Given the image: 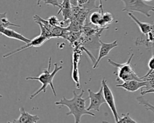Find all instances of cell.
I'll list each match as a JSON object with an SVG mask.
<instances>
[{"label": "cell", "instance_id": "e0dca14e", "mask_svg": "<svg viewBox=\"0 0 154 123\" xmlns=\"http://www.w3.org/2000/svg\"><path fill=\"white\" fill-rule=\"evenodd\" d=\"M102 13L101 11H94L92 13L90 16V22L91 24L96 26H99V23L102 19Z\"/></svg>", "mask_w": 154, "mask_h": 123}, {"label": "cell", "instance_id": "5b68a950", "mask_svg": "<svg viewBox=\"0 0 154 123\" xmlns=\"http://www.w3.org/2000/svg\"><path fill=\"white\" fill-rule=\"evenodd\" d=\"M88 98L90 100V104L87 107V110L89 111L94 110L99 112L101 105L106 103L103 95V86L101 85L100 89L97 92H94L90 89H88Z\"/></svg>", "mask_w": 154, "mask_h": 123}, {"label": "cell", "instance_id": "30bf717a", "mask_svg": "<svg viewBox=\"0 0 154 123\" xmlns=\"http://www.w3.org/2000/svg\"><path fill=\"white\" fill-rule=\"evenodd\" d=\"M149 82L147 80L139 81L137 80H130L123 82L122 84L116 85V86L118 88H122L125 90L129 92H135L142 88H147Z\"/></svg>", "mask_w": 154, "mask_h": 123}, {"label": "cell", "instance_id": "ba28073f", "mask_svg": "<svg viewBox=\"0 0 154 123\" xmlns=\"http://www.w3.org/2000/svg\"><path fill=\"white\" fill-rule=\"evenodd\" d=\"M81 56V51L79 48L76 47V50H74L72 56V78L74 81L77 89H80V80L79 74L78 71V64Z\"/></svg>", "mask_w": 154, "mask_h": 123}, {"label": "cell", "instance_id": "3957f363", "mask_svg": "<svg viewBox=\"0 0 154 123\" xmlns=\"http://www.w3.org/2000/svg\"><path fill=\"white\" fill-rule=\"evenodd\" d=\"M134 54L132 53L129 56V59L126 62L124 63H117L116 62L110 59H108V62L113 67H115L117 68V79L116 81H128L130 80H137L139 81L146 80L142 77H140L134 71L131 65V62L132 59Z\"/></svg>", "mask_w": 154, "mask_h": 123}, {"label": "cell", "instance_id": "4316f807", "mask_svg": "<svg viewBox=\"0 0 154 123\" xmlns=\"http://www.w3.org/2000/svg\"><path fill=\"white\" fill-rule=\"evenodd\" d=\"M102 1L103 0H99V7L100 8V10L101 11L102 13H103V8H102ZM104 1H106L107 0H103Z\"/></svg>", "mask_w": 154, "mask_h": 123}, {"label": "cell", "instance_id": "ac0fdd59", "mask_svg": "<svg viewBox=\"0 0 154 123\" xmlns=\"http://www.w3.org/2000/svg\"><path fill=\"white\" fill-rule=\"evenodd\" d=\"M7 13L5 12L4 13H1L0 16H1V27H4V28H8L9 26H13L16 27H20V26L15 23H13L9 21V20L7 19L6 17Z\"/></svg>", "mask_w": 154, "mask_h": 123}, {"label": "cell", "instance_id": "9a60e30c", "mask_svg": "<svg viewBox=\"0 0 154 123\" xmlns=\"http://www.w3.org/2000/svg\"><path fill=\"white\" fill-rule=\"evenodd\" d=\"M90 10L83 7H81L80 11L77 14V15L75 16V17L73 19H75L77 20L82 26H84V22L86 21L88 14L89 13V11Z\"/></svg>", "mask_w": 154, "mask_h": 123}, {"label": "cell", "instance_id": "7c38bea8", "mask_svg": "<svg viewBox=\"0 0 154 123\" xmlns=\"http://www.w3.org/2000/svg\"><path fill=\"white\" fill-rule=\"evenodd\" d=\"M0 32H1V35H4V36H5L8 38L19 40V41H23L25 43H28L31 40L24 37L21 34L15 31H14L10 28H8L1 27Z\"/></svg>", "mask_w": 154, "mask_h": 123}, {"label": "cell", "instance_id": "484cf974", "mask_svg": "<svg viewBox=\"0 0 154 123\" xmlns=\"http://www.w3.org/2000/svg\"><path fill=\"white\" fill-rule=\"evenodd\" d=\"M149 93H154V88H150V89H148L147 90L141 91V95H146L147 94H149Z\"/></svg>", "mask_w": 154, "mask_h": 123}, {"label": "cell", "instance_id": "8992f818", "mask_svg": "<svg viewBox=\"0 0 154 123\" xmlns=\"http://www.w3.org/2000/svg\"><path fill=\"white\" fill-rule=\"evenodd\" d=\"M101 83H102V85L103 86V95H104L105 100L106 101V103L108 104L110 110L112 112V113L114 118L115 122H118L120 116L117 110L115 100H114L112 92L110 89V88L108 86L107 84V80L105 78H103V79L102 80Z\"/></svg>", "mask_w": 154, "mask_h": 123}, {"label": "cell", "instance_id": "2e32d148", "mask_svg": "<svg viewBox=\"0 0 154 123\" xmlns=\"http://www.w3.org/2000/svg\"><path fill=\"white\" fill-rule=\"evenodd\" d=\"M113 20L114 17L111 13L109 12L103 13L102 19L99 23V26L100 28H105V26L111 23Z\"/></svg>", "mask_w": 154, "mask_h": 123}, {"label": "cell", "instance_id": "44dd1931", "mask_svg": "<svg viewBox=\"0 0 154 123\" xmlns=\"http://www.w3.org/2000/svg\"><path fill=\"white\" fill-rule=\"evenodd\" d=\"M122 117L119 118V122H134L136 123L137 122L136 121L133 119L129 115V113H126V114L125 113H122Z\"/></svg>", "mask_w": 154, "mask_h": 123}, {"label": "cell", "instance_id": "d4e9b609", "mask_svg": "<svg viewBox=\"0 0 154 123\" xmlns=\"http://www.w3.org/2000/svg\"><path fill=\"white\" fill-rule=\"evenodd\" d=\"M146 36H147V43L146 44L148 46V43L149 44H153L154 43V29L150 31L147 35Z\"/></svg>", "mask_w": 154, "mask_h": 123}, {"label": "cell", "instance_id": "f1b7e54d", "mask_svg": "<svg viewBox=\"0 0 154 123\" xmlns=\"http://www.w3.org/2000/svg\"><path fill=\"white\" fill-rule=\"evenodd\" d=\"M153 113H154V112H153ZM153 123H154V121H153Z\"/></svg>", "mask_w": 154, "mask_h": 123}, {"label": "cell", "instance_id": "ffe728a7", "mask_svg": "<svg viewBox=\"0 0 154 123\" xmlns=\"http://www.w3.org/2000/svg\"><path fill=\"white\" fill-rule=\"evenodd\" d=\"M153 54H152V56L150 58V59L149 61L148 62V67L149 68V71L146 73V74H145L144 76H143L142 77L144 79L145 77H146L150 73H152V71H154V43H153Z\"/></svg>", "mask_w": 154, "mask_h": 123}, {"label": "cell", "instance_id": "8fae6325", "mask_svg": "<svg viewBox=\"0 0 154 123\" xmlns=\"http://www.w3.org/2000/svg\"><path fill=\"white\" fill-rule=\"evenodd\" d=\"M20 116L16 119H14L13 122H20V123H36L40 121V118L35 115H31L28 112L25 111L23 107L19 109Z\"/></svg>", "mask_w": 154, "mask_h": 123}, {"label": "cell", "instance_id": "9c48e42d", "mask_svg": "<svg viewBox=\"0 0 154 123\" xmlns=\"http://www.w3.org/2000/svg\"><path fill=\"white\" fill-rule=\"evenodd\" d=\"M99 43H100V49H99V55H98L97 59L95 61L94 64L93 65V69L96 68L97 67V65L99 63V62L100 61V60L103 58L107 56L108 55V53H109V52L112 49L118 46L117 40H114L112 43H104L102 40L99 39Z\"/></svg>", "mask_w": 154, "mask_h": 123}, {"label": "cell", "instance_id": "6da1fadb", "mask_svg": "<svg viewBox=\"0 0 154 123\" xmlns=\"http://www.w3.org/2000/svg\"><path fill=\"white\" fill-rule=\"evenodd\" d=\"M73 97L71 99L66 98L65 97H62L60 101L55 102V105L66 106L69 111L66 113V115H73L75 119V122L78 123L81 122V118L84 115H88L91 116H95V115L87 110L85 107V102L88 99L87 98H82L84 94V90L82 89L79 94H76L75 91H73Z\"/></svg>", "mask_w": 154, "mask_h": 123}, {"label": "cell", "instance_id": "277c9868", "mask_svg": "<svg viewBox=\"0 0 154 123\" xmlns=\"http://www.w3.org/2000/svg\"><path fill=\"white\" fill-rule=\"evenodd\" d=\"M124 3L123 11L138 12L150 17V11H154V6L147 4L144 0H120Z\"/></svg>", "mask_w": 154, "mask_h": 123}, {"label": "cell", "instance_id": "603a6c76", "mask_svg": "<svg viewBox=\"0 0 154 123\" xmlns=\"http://www.w3.org/2000/svg\"><path fill=\"white\" fill-rule=\"evenodd\" d=\"M144 79L146 80H147L149 82L147 89L154 88V71L150 73L146 77L144 78Z\"/></svg>", "mask_w": 154, "mask_h": 123}, {"label": "cell", "instance_id": "5bb4252c", "mask_svg": "<svg viewBox=\"0 0 154 123\" xmlns=\"http://www.w3.org/2000/svg\"><path fill=\"white\" fill-rule=\"evenodd\" d=\"M72 7V5L70 0H63L62 3H61V7L59 8L57 14H60L61 13L64 20L70 19L71 20L72 19V14L71 11Z\"/></svg>", "mask_w": 154, "mask_h": 123}, {"label": "cell", "instance_id": "4fadbf2b", "mask_svg": "<svg viewBox=\"0 0 154 123\" xmlns=\"http://www.w3.org/2000/svg\"><path fill=\"white\" fill-rule=\"evenodd\" d=\"M128 15L138 25L141 32L143 34L146 35L150 31L154 29V23L151 24L149 23L142 22L140 20H138L131 12H129L128 13Z\"/></svg>", "mask_w": 154, "mask_h": 123}, {"label": "cell", "instance_id": "7402d4cb", "mask_svg": "<svg viewBox=\"0 0 154 123\" xmlns=\"http://www.w3.org/2000/svg\"><path fill=\"white\" fill-rule=\"evenodd\" d=\"M41 1H43V2L46 5H51L54 7H58L59 8L61 7V3H60L58 0H37V5H40V2Z\"/></svg>", "mask_w": 154, "mask_h": 123}, {"label": "cell", "instance_id": "cb8c5ba5", "mask_svg": "<svg viewBox=\"0 0 154 123\" xmlns=\"http://www.w3.org/2000/svg\"><path fill=\"white\" fill-rule=\"evenodd\" d=\"M48 22L49 23V24L52 26H58L59 25L60 21H59L58 19L55 16H50L48 19Z\"/></svg>", "mask_w": 154, "mask_h": 123}, {"label": "cell", "instance_id": "52a82bcc", "mask_svg": "<svg viewBox=\"0 0 154 123\" xmlns=\"http://www.w3.org/2000/svg\"><path fill=\"white\" fill-rule=\"evenodd\" d=\"M49 40V38L47 37L42 35H39L38 36L35 37L34 38H33L32 40H31L28 43H26L25 45H23L14 50H12L6 54H4L3 55V58H5L7 57H9L16 53H18L19 52H21L25 49H26L29 47H40L41 46L43 43H45L47 40Z\"/></svg>", "mask_w": 154, "mask_h": 123}, {"label": "cell", "instance_id": "83f0119b", "mask_svg": "<svg viewBox=\"0 0 154 123\" xmlns=\"http://www.w3.org/2000/svg\"><path fill=\"white\" fill-rule=\"evenodd\" d=\"M144 1H147V2H149V1H152V0H144Z\"/></svg>", "mask_w": 154, "mask_h": 123}, {"label": "cell", "instance_id": "d6986e66", "mask_svg": "<svg viewBox=\"0 0 154 123\" xmlns=\"http://www.w3.org/2000/svg\"><path fill=\"white\" fill-rule=\"evenodd\" d=\"M137 100L138 101L140 104H141L143 106H144L146 110H151L153 112H154V106L150 104L148 100H144L142 97H138L137 98Z\"/></svg>", "mask_w": 154, "mask_h": 123}, {"label": "cell", "instance_id": "7a4b0ae2", "mask_svg": "<svg viewBox=\"0 0 154 123\" xmlns=\"http://www.w3.org/2000/svg\"><path fill=\"white\" fill-rule=\"evenodd\" d=\"M51 60H52V58L51 56L49 59L48 68L46 69H45L43 70V71L38 76H36V77L29 76V77H26V80H37L38 82H40L42 84L41 87L38 89H37L35 92H34L31 94V95L30 97L31 100L33 98H34L35 96H37L41 92H46V88L48 85H49L51 86L54 96L55 97L57 96L55 89L53 85V79H54V77H55V74H57V73H58V71H59L60 70L62 69L63 66H61V65L58 66L57 63H54V68L53 71L51 73L50 70H51Z\"/></svg>", "mask_w": 154, "mask_h": 123}]
</instances>
